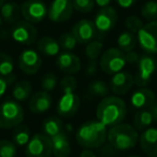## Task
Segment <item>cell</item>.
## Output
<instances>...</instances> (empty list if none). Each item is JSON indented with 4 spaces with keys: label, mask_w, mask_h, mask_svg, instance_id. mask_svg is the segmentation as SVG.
<instances>
[{
    "label": "cell",
    "mask_w": 157,
    "mask_h": 157,
    "mask_svg": "<svg viewBox=\"0 0 157 157\" xmlns=\"http://www.w3.org/2000/svg\"><path fill=\"white\" fill-rule=\"evenodd\" d=\"M126 63L125 53L117 48H108L105 52L101 54L100 61H99L101 70L105 73L112 74V75L116 72L122 71Z\"/></svg>",
    "instance_id": "obj_5"
},
{
    "label": "cell",
    "mask_w": 157,
    "mask_h": 157,
    "mask_svg": "<svg viewBox=\"0 0 157 157\" xmlns=\"http://www.w3.org/2000/svg\"><path fill=\"white\" fill-rule=\"evenodd\" d=\"M31 90H33V87H31L30 82L27 80H22L14 85L12 90V96L16 101H25L30 98Z\"/></svg>",
    "instance_id": "obj_25"
},
{
    "label": "cell",
    "mask_w": 157,
    "mask_h": 157,
    "mask_svg": "<svg viewBox=\"0 0 157 157\" xmlns=\"http://www.w3.org/2000/svg\"><path fill=\"white\" fill-rule=\"evenodd\" d=\"M73 9L80 13H90L94 10V0H71Z\"/></svg>",
    "instance_id": "obj_35"
},
{
    "label": "cell",
    "mask_w": 157,
    "mask_h": 157,
    "mask_svg": "<svg viewBox=\"0 0 157 157\" xmlns=\"http://www.w3.org/2000/svg\"><path fill=\"white\" fill-rule=\"evenodd\" d=\"M109 144L117 151H128L135 147L139 141V133L129 124H117L112 126L107 133Z\"/></svg>",
    "instance_id": "obj_3"
},
{
    "label": "cell",
    "mask_w": 157,
    "mask_h": 157,
    "mask_svg": "<svg viewBox=\"0 0 157 157\" xmlns=\"http://www.w3.org/2000/svg\"><path fill=\"white\" fill-rule=\"evenodd\" d=\"M56 65L58 69L65 74H75L81 69V61L76 55L68 51L57 55Z\"/></svg>",
    "instance_id": "obj_17"
},
{
    "label": "cell",
    "mask_w": 157,
    "mask_h": 157,
    "mask_svg": "<svg viewBox=\"0 0 157 157\" xmlns=\"http://www.w3.org/2000/svg\"><path fill=\"white\" fill-rule=\"evenodd\" d=\"M30 140V129L24 125H18L15 127L12 133V142L15 145L24 146Z\"/></svg>",
    "instance_id": "obj_28"
},
{
    "label": "cell",
    "mask_w": 157,
    "mask_h": 157,
    "mask_svg": "<svg viewBox=\"0 0 157 157\" xmlns=\"http://www.w3.org/2000/svg\"><path fill=\"white\" fill-rule=\"evenodd\" d=\"M41 65V56L33 48H26L18 56V67L25 74H36L40 70Z\"/></svg>",
    "instance_id": "obj_13"
},
{
    "label": "cell",
    "mask_w": 157,
    "mask_h": 157,
    "mask_svg": "<svg viewBox=\"0 0 157 157\" xmlns=\"http://www.w3.org/2000/svg\"><path fill=\"white\" fill-rule=\"evenodd\" d=\"M52 96L45 90L37 92L29 99V110L35 114H41L50 110L52 105Z\"/></svg>",
    "instance_id": "obj_19"
},
{
    "label": "cell",
    "mask_w": 157,
    "mask_h": 157,
    "mask_svg": "<svg viewBox=\"0 0 157 157\" xmlns=\"http://www.w3.org/2000/svg\"><path fill=\"white\" fill-rule=\"evenodd\" d=\"M142 151L150 157H157V128L148 127L139 137Z\"/></svg>",
    "instance_id": "obj_18"
},
{
    "label": "cell",
    "mask_w": 157,
    "mask_h": 157,
    "mask_svg": "<svg viewBox=\"0 0 157 157\" xmlns=\"http://www.w3.org/2000/svg\"><path fill=\"white\" fill-rule=\"evenodd\" d=\"M71 33L76 39L78 43L85 44L94 40L98 31H97L93 21L81 20L74 25Z\"/></svg>",
    "instance_id": "obj_16"
},
{
    "label": "cell",
    "mask_w": 157,
    "mask_h": 157,
    "mask_svg": "<svg viewBox=\"0 0 157 157\" xmlns=\"http://www.w3.org/2000/svg\"><path fill=\"white\" fill-rule=\"evenodd\" d=\"M137 37L135 33L130 31H124L117 38V46L121 51L124 53H128L133 51V48L137 45Z\"/></svg>",
    "instance_id": "obj_27"
},
{
    "label": "cell",
    "mask_w": 157,
    "mask_h": 157,
    "mask_svg": "<svg viewBox=\"0 0 157 157\" xmlns=\"http://www.w3.org/2000/svg\"><path fill=\"white\" fill-rule=\"evenodd\" d=\"M137 63L138 69L135 78V83L139 87H145L146 85L150 84L153 75L156 72L157 63L154 57L148 54L140 57L139 61Z\"/></svg>",
    "instance_id": "obj_8"
},
{
    "label": "cell",
    "mask_w": 157,
    "mask_h": 157,
    "mask_svg": "<svg viewBox=\"0 0 157 157\" xmlns=\"http://www.w3.org/2000/svg\"><path fill=\"white\" fill-rule=\"evenodd\" d=\"M95 1V5H97L98 7L100 8H105V7H108L110 6L112 0H94Z\"/></svg>",
    "instance_id": "obj_45"
},
{
    "label": "cell",
    "mask_w": 157,
    "mask_h": 157,
    "mask_svg": "<svg viewBox=\"0 0 157 157\" xmlns=\"http://www.w3.org/2000/svg\"><path fill=\"white\" fill-rule=\"evenodd\" d=\"M21 14V7L15 2H5L0 8V15L3 22L8 24H13L18 20Z\"/></svg>",
    "instance_id": "obj_23"
},
{
    "label": "cell",
    "mask_w": 157,
    "mask_h": 157,
    "mask_svg": "<svg viewBox=\"0 0 157 157\" xmlns=\"http://www.w3.org/2000/svg\"><path fill=\"white\" fill-rule=\"evenodd\" d=\"M57 83H58V78L52 72H48V73L44 74L43 78L41 80V87L45 92H52L56 88Z\"/></svg>",
    "instance_id": "obj_36"
},
{
    "label": "cell",
    "mask_w": 157,
    "mask_h": 157,
    "mask_svg": "<svg viewBox=\"0 0 157 157\" xmlns=\"http://www.w3.org/2000/svg\"><path fill=\"white\" fill-rule=\"evenodd\" d=\"M116 23H117V12L114 8L110 7V6L100 8L94 20V24L97 31L101 33L111 31L115 27Z\"/></svg>",
    "instance_id": "obj_12"
},
{
    "label": "cell",
    "mask_w": 157,
    "mask_h": 157,
    "mask_svg": "<svg viewBox=\"0 0 157 157\" xmlns=\"http://www.w3.org/2000/svg\"><path fill=\"white\" fill-rule=\"evenodd\" d=\"M17 150L12 141L0 140V157H15Z\"/></svg>",
    "instance_id": "obj_34"
},
{
    "label": "cell",
    "mask_w": 157,
    "mask_h": 157,
    "mask_svg": "<svg viewBox=\"0 0 157 157\" xmlns=\"http://www.w3.org/2000/svg\"><path fill=\"white\" fill-rule=\"evenodd\" d=\"M135 84V78L128 71H120L112 75L110 90L115 95H125Z\"/></svg>",
    "instance_id": "obj_15"
},
{
    "label": "cell",
    "mask_w": 157,
    "mask_h": 157,
    "mask_svg": "<svg viewBox=\"0 0 157 157\" xmlns=\"http://www.w3.org/2000/svg\"><path fill=\"white\" fill-rule=\"evenodd\" d=\"M42 131L45 136L52 138L65 130H63V124L61 120H59L58 117H55V116H51V117H48L43 121Z\"/></svg>",
    "instance_id": "obj_24"
},
{
    "label": "cell",
    "mask_w": 157,
    "mask_h": 157,
    "mask_svg": "<svg viewBox=\"0 0 157 157\" xmlns=\"http://www.w3.org/2000/svg\"><path fill=\"white\" fill-rule=\"evenodd\" d=\"M24 121V110L18 101L6 99L0 105V128H15Z\"/></svg>",
    "instance_id": "obj_4"
},
{
    "label": "cell",
    "mask_w": 157,
    "mask_h": 157,
    "mask_svg": "<svg viewBox=\"0 0 157 157\" xmlns=\"http://www.w3.org/2000/svg\"><path fill=\"white\" fill-rule=\"evenodd\" d=\"M2 23H3V20H2V17H1V15H0V27L2 26Z\"/></svg>",
    "instance_id": "obj_47"
},
{
    "label": "cell",
    "mask_w": 157,
    "mask_h": 157,
    "mask_svg": "<svg viewBox=\"0 0 157 157\" xmlns=\"http://www.w3.org/2000/svg\"><path fill=\"white\" fill-rule=\"evenodd\" d=\"M115 2L123 9H129L137 2V0H115Z\"/></svg>",
    "instance_id": "obj_42"
},
{
    "label": "cell",
    "mask_w": 157,
    "mask_h": 157,
    "mask_svg": "<svg viewBox=\"0 0 157 157\" xmlns=\"http://www.w3.org/2000/svg\"><path fill=\"white\" fill-rule=\"evenodd\" d=\"M107 127L98 121L85 122L78 127L75 139L78 145L84 148H98L107 140Z\"/></svg>",
    "instance_id": "obj_2"
},
{
    "label": "cell",
    "mask_w": 157,
    "mask_h": 157,
    "mask_svg": "<svg viewBox=\"0 0 157 157\" xmlns=\"http://www.w3.org/2000/svg\"><path fill=\"white\" fill-rule=\"evenodd\" d=\"M155 101V95L151 90L145 87H141L133 92L130 98V102L136 109H147Z\"/></svg>",
    "instance_id": "obj_20"
},
{
    "label": "cell",
    "mask_w": 157,
    "mask_h": 157,
    "mask_svg": "<svg viewBox=\"0 0 157 157\" xmlns=\"http://www.w3.org/2000/svg\"><path fill=\"white\" fill-rule=\"evenodd\" d=\"M38 51H39L41 54L45 55L48 57L57 56L59 54V50H60V46L59 43L52 37H48V36H44V37L40 38L39 41H38Z\"/></svg>",
    "instance_id": "obj_22"
},
{
    "label": "cell",
    "mask_w": 157,
    "mask_h": 157,
    "mask_svg": "<svg viewBox=\"0 0 157 157\" xmlns=\"http://www.w3.org/2000/svg\"><path fill=\"white\" fill-rule=\"evenodd\" d=\"M5 2H6V0H0V8L2 7L3 3H5Z\"/></svg>",
    "instance_id": "obj_46"
},
{
    "label": "cell",
    "mask_w": 157,
    "mask_h": 157,
    "mask_svg": "<svg viewBox=\"0 0 157 157\" xmlns=\"http://www.w3.org/2000/svg\"><path fill=\"white\" fill-rule=\"evenodd\" d=\"M148 110H150L151 113H152L154 121H155V122H157V100H155L154 102H153L152 105H150Z\"/></svg>",
    "instance_id": "obj_43"
},
{
    "label": "cell",
    "mask_w": 157,
    "mask_h": 157,
    "mask_svg": "<svg viewBox=\"0 0 157 157\" xmlns=\"http://www.w3.org/2000/svg\"><path fill=\"white\" fill-rule=\"evenodd\" d=\"M137 41L147 54H157V21L143 25L137 33Z\"/></svg>",
    "instance_id": "obj_7"
},
{
    "label": "cell",
    "mask_w": 157,
    "mask_h": 157,
    "mask_svg": "<svg viewBox=\"0 0 157 157\" xmlns=\"http://www.w3.org/2000/svg\"><path fill=\"white\" fill-rule=\"evenodd\" d=\"M14 72V61L9 54L5 52H0V75L2 76H13Z\"/></svg>",
    "instance_id": "obj_29"
},
{
    "label": "cell",
    "mask_w": 157,
    "mask_h": 157,
    "mask_svg": "<svg viewBox=\"0 0 157 157\" xmlns=\"http://www.w3.org/2000/svg\"><path fill=\"white\" fill-rule=\"evenodd\" d=\"M52 151L55 157H68L71 151L70 142L65 131L51 138Z\"/></svg>",
    "instance_id": "obj_21"
},
{
    "label": "cell",
    "mask_w": 157,
    "mask_h": 157,
    "mask_svg": "<svg viewBox=\"0 0 157 157\" xmlns=\"http://www.w3.org/2000/svg\"><path fill=\"white\" fill-rule=\"evenodd\" d=\"M80 105L81 100L75 92H63L57 103V114L61 117H72L78 112Z\"/></svg>",
    "instance_id": "obj_14"
},
{
    "label": "cell",
    "mask_w": 157,
    "mask_h": 157,
    "mask_svg": "<svg viewBox=\"0 0 157 157\" xmlns=\"http://www.w3.org/2000/svg\"><path fill=\"white\" fill-rule=\"evenodd\" d=\"M80 157H97V156H96V154L90 150V148H85V150H83L81 152Z\"/></svg>",
    "instance_id": "obj_44"
},
{
    "label": "cell",
    "mask_w": 157,
    "mask_h": 157,
    "mask_svg": "<svg viewBox=\"0 0 157 157\" xmlns=\"http://www.w3.org/2000/svg\"><path fill=\"white\" fill-rule=\"evenodd\" d=\"M127 157H140V156H136V155H131V156H127Z\"/></svg>",
    "instance_id": "obj_48"
},
{
    "label": "cell",
    "mask_w": 157,
    "mask_h": 157,
    "mask_svg": "<svg viewBox=\"0 0 157 157\" xmlns=\"http://www.w3.org/2000/svg\"><path fill=\"white\" fill-rule=\"evenodd\" d=\"M38 31L31 23L20 21L13 25L11 29V37L15 42L23 45H31L37 40Z\"/></svg>",
    "instance_id": "obj_10"
},
{
    "label": "cell",
    "mask_w": 157,
    "mask_h": 157,
    "mask_svg": "<svg viewBox=\"0 0 157 157\" xmlns=\"http://www.w3.org/2000/svg\"><path fill=\"white\" fill-rule=\"evenodd\" d=\"M97 69H98V65H97L96 60H90L87 63V67H86V74L90 76L94 75L97 72Z\"/></svg>",
    "instance_id": "obj_41"
},
{
    "label": "cell",
    "mask_w": 157,
    "mask_h": 157,
    "mask_svg": "<svg viewBox=\"0 0 157 157\" xmlns=\"http://www.w3.org/2000/svg\"><path fill=\"white\" fill-rule=\"evenodd\" d=\"M126 114V103L117 96L105 97L98 103L96 109L97 121L105 127H112L122 123Z\"/></svg>",
    "instance_id": "obj_1"
},
{
    "label": "cell",
    "mask_w": 157,
    "mask_h": 157,
    "mask_svg": "<svg viewBox=\"0 0 157 157\" xmlns=\"http://www.w3.org/2000/svg\"><path fill=\"white\" fill-rule=\"evenodd\" d=\"M154 118L148 109H142L138 111L133 116V127L137 130H145L152 125Z\"/></svg>",
    "instance_id": "obj_26"
},
{
    "label": "cell",
    "mask_w": 157,
    "mask_h": 157,
    "mask_svg": "<svg viewBox=\"0 0 157 157\" xmlns=\"http://www.w3.org/2000/svg\"><path fill=\"white\" fill-rule=\"evenodd\" d=\"M73 10L71 0H53L48 8V17L54 23H63L71 17Z\"/></svg>",
    "instance_id": "obj_11"
},
{
    "label": "cell",
    "mask_w": 157,
    "mask_h": 157,
    "mask_svg": "<svg viewBox=\"0 0 157 157\" xmlns=\"http://www.w3.org/2000/svg\"><path fill=\"white\" fill-rule=\"evenodd\" d=\"M52 154L51 138L44 133H36L26 144V157H51Z\"/></svg>",
    "instance_id": "obj_6"
},
{
    "label": "cell",
    "mask_w": 157,
    "mask_h": 157,
    "mask_svg": "<svg viewBox=\"0 0 157 157\" xmlns=\"http://www.w3.org/2000/svg\"><path fill=\"white\" fill-rule=\"evenodd\" d=\"M59 46L61 48H63L65 51H72L75 48L76 44H78V41L74 38V36L72 35V33H65L63 35H60L59 37Z\"/></svg>",
    "instance_id": "obj_33"
},
{
    "label": "cell",
    "mask_w": 157,
    "mask_h": 157,
    "mask_svg": "<svg viewBox=\"0 0 157 157\" xmlns=\"http://www.w3.org/2000/svg\"><path fill=\"white\" fill-rule=\"evenodd\" d=\"M60 87L63 92H75L78 87L75 78H73L72 74H66L60 80Z\"/></svg>",
    "instance_id": "obj_37"
},
{
    "label": "cell",
    "mask_w": 157,
    "mask_h": 157,
    "mask_svg": "<svg viewBox=\"0 0 157 157\" xmlns=\"http://www.w3.org/2000/svg\"><path fill=\"white\" fill-rule=\"evenodd\" d=\"M88 90L93 96L100 97V98H105L108 96L110 92V87L108 84L102 80H95L88 86Z\"/></svg>",
    "instance_id": "obj_30"
},
{
    "label": "cell",
    "mask_w": 157,
    "mask_h": 157,
    "mask_svg": "<svg viewBox=\"0 0 157 157\" xmlns=\"http://www.w3.org/2000/svg\"><path fill=\"white\" fill-rule=\"evenodd\" d=\"M102 48L103 44L101 41L92 40L90 42H88L85 48V55L88 60H96V59H98V57L101 56Z\"/></svg>",
    "instance_id": "obj_31"
},
{
    "label": "cell",
    "mask_w": 157,
    "mask_h": 157,
    "mask_svg": "<svg viewBox=\"0 0 157 157\" xmlns=\"http://www.w3.org/2000/svg\"><path fill=\"white\" fill-rule=\"evenodd\" d=\"M21 14L25 21L37 24L48 16V7L41 0H26L21 7Z\"/></svg>",
    "instance_id": "obj_9"
},
{
    "label": "cell",
    "mask_w": 157,
    "mask_h": 157,
    "mask_svg": "<svg viewBox=\"0 0 157 157\" xmlns=\"http://www.w3.org/2000/svg\"><path fill=\"white\" fill-rule=\"evenodd\" d=\"M15 78H16V75L9 76V78L0 75V99L5 96L8 87H9V86L11 85L14 81H15Z\"/></svg>",
    "instance_id": "obj_39"
},
{
    "label": "cell",
    "mask_w": 157,
    "mask_h": 157,
    "mask_svg": "<svg viewBox=\"0 0 157 157\" xmlns=\"http://www.w3.org/2000/svg\"><path fill=\"white\" fill-rule=\"evenodd\" d=\"M125 57H126V63H137L140 59L139 54L133 52V51L126 53V54H125Z\"/></svg>",
    "instance_id": "obj_40"
},
{
    "label": "cell",
    "mask_w": 157,
    "mask_h": 157,
    "mask_svg": "<svg viewBox=\"0 0 157 157\" xmlns=\"http://www.w3.org/2000/svg\"><path fill=\"white\" fill-rule=\"evenodd\" d=\"M125 25H126V28L128 29V31L135 33V35L143 27V23H142L141 18H139L136 15L128 16V17L126 18Z\"/></svg>",
    "instance_id": "obj_38"
},
{
    "label": "cell",
    "mask_w": 157,
    "mask_h": 157,
    "mask_svg": "<svg viewBox=\"0 0 157 157\" xmlns=\"http://www.w3.org/2000/svg\"><path fill=\"white\" fill-rule=\"evenodd\" d=\"M141 15L150 22L157 21V1L154 0L146 1L141 8Z\"/></svg>",
    "instance_id": "obj_32"
}]
</instances>
